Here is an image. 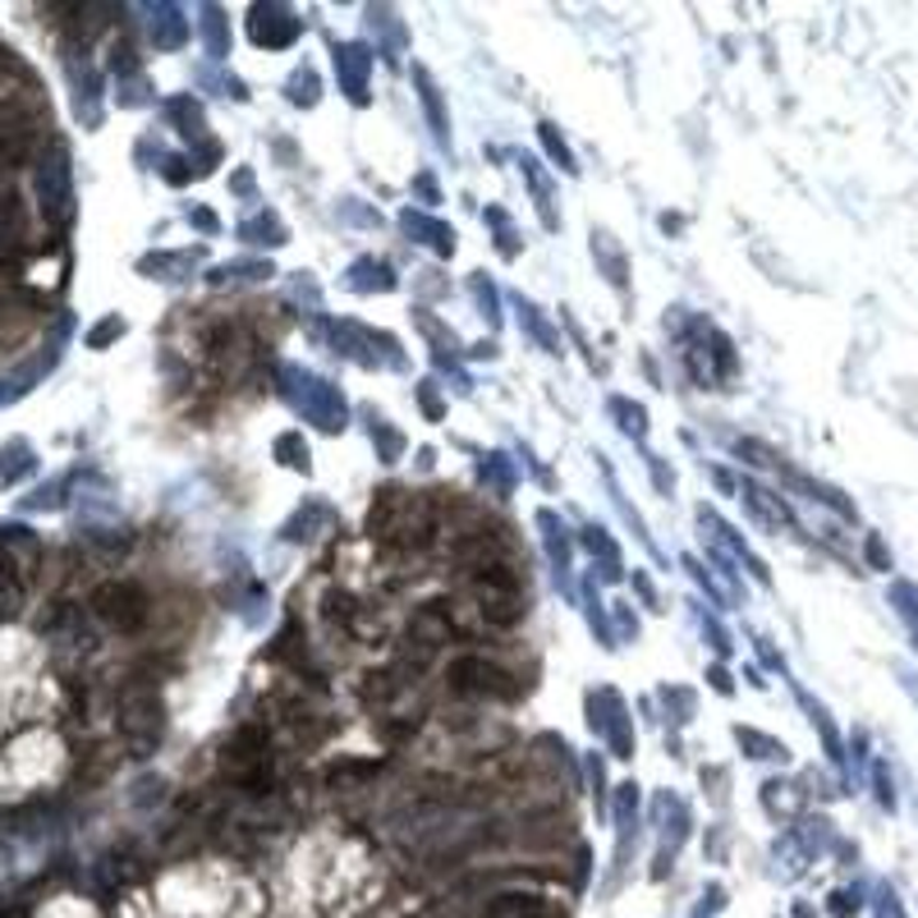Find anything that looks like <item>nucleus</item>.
Instances as JSON below:
<instances>
[{"label": "nucleus", "instance_id": "aec40b11", "mask_svg": "<svg viewBox=\"0 0 918 918\" xmlns=\"http://www.w3.org/2000/svg\"><path fill=\"white\" fill-rule=\"evenodd\" d=\"M239 235L249 239V243H285V226H281V220H276L272 212L258 216V220H249V226H243Z\"/></svg>", "mask_w": 918, "mask_h": 918}, {"label": "nucleus", "instance_id": "f257e3e1", "mask_svg": "<svg viewBox=\"0 0 918 918\" xmlns=\"http://www.w3.org/2000/svg\"><path fill=\"white\" fill-rule=\"evenodd\" d=\"M368 533L382 537L386 547H400V551H422L432 543V505L422 497H409V491L400 487H386L377 491V505L368 510Z\"/></svg>", "mask_w": 918, "mask_h": 918}, {"label": "nucleus", "instance_id": "473e14b6", "mask_svg": "<svg viewBox=\"0 0 918 918\" xmlns=\"http://www.w3.org/2000/svg\"><path fill=\"white\" fill-rule=\"evenodd\" d=\"M193 220H198L203 230H216V216H212V212H193Z\"/></svg>", "mask_w": 918, "mask_h": 918}, {"label": "nucleus", "instance_id": "7ed1b4c3", "mask_svg": "<svg viewBox=\"0 0 918 918\" xmlns=\"http://www.w3.org/2000/svg\"><path fill=\"white\" fill-rule=\"evenodd\" d=\"M474 597L491 624H514L528 607H524V584L505 561H491L474 570Z\"/></svg>", "mask_w": 918, "mask_h": 918}, {"label": "nucleus", "instance_id": "5701e85b", "mask_svg": "<svg viewBox=\"0 0 918 918\" xmlns=\"http://www.w3.org/2000/svg\"><path fill=\"white\" fill-rule=\"evenodd\" d=\"M537 133H543V143H547V152L561 162V170L565 175H579V166H574V156H570V147H565V139L556 133V124H537Z\"/></svg>", "mask_w": 918, "mask_h": 918}, {"label": "nucleus", "instance_id": "f03ea898", "mask_svg": "<svg viewBox=\"0 0 918 918\" xmlns=\"http://www.w3.org/2000/svg\"><path fill=\"white\" fill-rule=\"evenodd\" d=\"M120 730H124V740L139 753L156 749V740H162V730H166V707H162L156 684H147V680L124 684V693H120Z\"/></svg>", "mask_w": 918, "mask_h": 918}, {"label": "nucleus", "instance_id": "20e7f679", "mask_svg": "<svg viewBox=\"0 0 918 918\" xmlns=\"http://www.w3.org/2000/svg\"><path fill=\"white\" fill-rule=\"evenodd\" d=\"M445 684H451V693H460V699H514V693H520L510 670H501L487 657H455Z\"/></svg>", "mask_w": 918, "mask_h": 918}, {"label": "nucleus", "instance_id": "0eeeda50", "mask_svg": "<svg viewBox=\"0 0 918 918\" xmlns=\"http://www.w3.org/2000/svg\"><path fill=\"white\" fill-rule=\"evenodd\" d=\"M220 772H226L230 780H239V786L258 790L266 780V735L258 726H243L226 744V753H220Z\"/></svg>", "mask_w": 918, "mask_h": 918}, {"label": "nucleus", "instance_id": "9d476101", "mask_svg": "<svg viewBox=\"0 0 918 918\" xmlns=\"http://www.w3.org/2000/svg\"><path fill=\"white\" fill-rule=\"evenodd\" d=\"M51 368H56V354H51V358H41V363L33 358V363L14 368L10 377H0V409H5V405H14V400H24V395H28V391L41 382V377L51 372Z\"/></svg>", "mask_w": 918, "mask_h": 918}, {"label": "nucleus", "instance_id": "2eb2a0df", "mask_svg": "<svg viewBox=\"0 0 918 918\" xmlns=\"http://www.w3.org/2000/svg\"><path fill=\"white\" fill-rule=\"evenodd\" d=\"M744 501H749V510H753L763 524H776V528H780V524H790V510L780 505V501L772 497V491L758 487V482H744Z\"/></svg>", "mask_w": 918, "mask_h": 918}, {"label": "nucleus", "instance_id": "a878e982", "mask_svg": "<svg viewBox=\"0 0 918 918\" xmlns=\"http://www.w3.org/2000/svg\"><path fill=\"white\" fill-rule=\"evenodd\" d=\"M289 102H295V106H312V102H318V74L299 70L295 79H289Z\"/></svg>", "mask_w": 918, "mask_h": 918}, {"label": "nucleus", "instance_id": "6ab92c4d", "mask_svg": "<svg viewBox=\"0 0 918 918\" xmlns=\"http://www.w3.org/2000/svg\"><path fill=\"white\" fill-rule=\"evenodd\" d=\"M414 79H418V87H422V106H428V116H432V124H437V139H441V143H451V133H445V116H441L437 83L428 79V70H414Z\"/></svg>", "mask_w": 918, "mask_h": 918}, {"label": "nucleus", "instance_id": "a211bd4d", "mask_svg": "<svg viewBox=\"0 0 918 918\" xmlns=\"http://www.w3.org/2000/svg\"><path fill=\"white\" fill-rule=\"evenodd\" d=\"M166 116L179 124V133H184V139H198V133H203V106H198L193 97H175V102L166 106Z\"/></svg>", "mask_w": 918, "mask_h": 918}, {"label": "nucleus", "instance_id": "4be33fe9", "mask_svg": "<svg viewBox=\"0 0 918 918\" xmlns=\"http://www.w3.org/2000/svg\"><path fill=\"white\" fill-rule=\"evenodd\" d=\"M19 601H24V588H19V579L14 570L0 561V616H14L19 611Z\"/></svg>", "mask_w": 918, "mask_h": 918}, {"label": "nucleus", "instance_id": "9b49d317", "mask_svg": "<svg viewBox=\"0 0 918 918\" xmlns=\"http://www.w3.org/2000/svg\"><path fill=\"white\" fill-rule=\"evenodd\" d=\"M28 474H37V455L24 437H14L0 445V482H24Z\"/></svg>", "mask_w": 918, "mask_h": 918}, {"label": "nucleus", "instance_id": "dca6fc26", "mask_svg": "<svg viewBox=\"0 0 918 918\" xmlns=\"http://www.w3.org/2000/svg\"><path fill=\"white\" fill-rule=\"evenodd\" d=\"M487 918H547V909L537 895H501V901H491Z\"/></svg>", "mask_w": 918, "mask_h": 918}, {"label": "nucleus", "instance_id": "393cba45", "mask_svg": "<svg viewBox=\"0 0 918 918\" xmlns=\"http://www.w3.org/2000/svg\"><path fill=\"white\" fill-rule=\"evenodd\" d=\"M203 37H207V51L212 56H226V24H220V10H203Z\"/></svg>", "mask_w": 918, "mask_h": 918}, {"label": "nucleus", "instance_id": "f3484780", "mask_svg": "<svg viewBox=\"0 0 918 918\" xmlns=\"http://www.w3.org/2000/svg\"><path fill=\"white\" fill-rule=\"evenodd\" d=\"M354 281V289H395V272L386 262H372V258H363V262H354V272H349Z\"/></svg>", "mask_w": 918, "mask_h": 918}, {"label": "nucleus", "instance_id": "412c9836", "mask_svg": "<svg viewBox=\"0 0 918 918\" xmlns=\"http://www.w3.org/2000/svg\"><path fill=\"white\" fill-rule=\"evenodd\" d=\"M735 740H740L744 749H753V758H786L790 749L786 744H776V740H767V735H758V730H735Z\"/></svg>", "mask_w": 918, "mask_h": 918}, {"label": "nucleus", "instance_id": "2f4dec72", "mask_svg": "<svg viewBox=\"0 0 918 918\" xmlns=\"http://www.w3.org/2000/svg\"><path fill=\"white\" fill-rule=\"evenodd\" d=\"M422 405H428V414H432V418L441 414V405H437V395H432V382H422Z\"/></svg>", "mask_w": 918, "mask_h": 918}, {"label": "nucleus", "instance_id": "6e6552de", "mask_svg": "<svg viewBox=\"0 0 918 918\" xmlns=\"http://www.w3.org/2000/svg\"><path fill=\"white\" fill-rule=\"evenodd\" d=\"M37 143V120L24 106H0V166H24Z\"/></svg>", "mask_w": 918, "mask_h": 918}, {"label": "nucleus", "instance_id": "ddd939ff", "mask_svg": "<svg viewBox=\"0 0 918 918\" xmlns=\"http://www.w3.org/2000/svg\"><path fill=\"white\" fill-rule=\"evenodd\" d=\"M400 220H405V230H409V235H418L422 243H432L437 253H455V230H445L441 220L422 216V212H405Z\"/></svg>", "mask_w": 918, "mask_h": 918}, {"label": "nucleus", "instance_id": "7c9ffc66", "mask_svg": "<svg viewBox=\"0 0 918 918\" xmlns=\"http://www.w3.org/2000/svg\"><path fill=\"white\" fill-rule=\"evenodd\" d=\"M0 543H14V547H37V537L24 528V524H0Z\"/></svg>", "mask_w": 918, "mask_h": 918}, {"label": "nucleus", "instance_id": "b1692460", "mask_svg": "<svg viewBox=\"0 0 918 918\" xmlns=\"http://www.w3.org/2000/svg\"><path fill=\"white\" fill-rule=\"evenodd\" d=\"M611 414H616V418H624L620 428L630 432V437H643V432H647V414H643L639 405H630V400H611Z\"/></svg>", "mask_w": 918, "mask_h": 918}, {"label": "nucleus", "instance_id": "cd10ccee", "mask_svg": "<svg viewBox=\"0 0 918 918\" xmlns=\"http://www.w3.org/2000/svg\"><path fill=\"white\" fill-rule=\"evenodd\" d=\"M230 276H239V281H262V276H272V266H266V262H235V266H220L212 281H230Z\"/></svg>", "mask_w": 918, "mask_h": 918}, {"label": "nucleus", "instance_id": "c85d7f7f", "mask_svg": "<svg viewBox=\"0 0 918 918\" xmlns=\"http://www.w3.org/2000/svg\"><path fill=\"white\" fill-rule=\"evenodd\" d=\"M276 451L285 455V464H289V468H303V474H308V445H303L295 432L281 437V441H276Z\"/></svg>", "mask_w": 918, "mask_h": 918}, {"label": "nucleus", "instance_id": "c756f323", "mask_svg": "<svg viewBox=\"0 0 918 918\" xmlns=\"http://www.w3.org/2000/svg\"><path fill=\"white\" fill-rule=\"evenodd\" d=\"M60 505V482H47L33 497H24V510H56Z\"/></svg>", "mask_w": 918, "mask_h": 918}, {"label": "nucleus", "instance_id": "1a4fd4ad", "mask_svg": "<svg viewBox=\"0 0 918 918\" xmlns=\"http://www.w3.org/2000/svg\"><path fill=\"white\" fill-rule=\"evenodd\" d=\"M249 33H253L258 47H289V41L299 37V19L285 5H253Z\"/></svg>", "mask_w": 918, "mask_h": 918}, {"label": "nucleus", "instance_id": "bb28decb", "mask_svg": "<svg viewBox=\"0 0 918 918\" xmlns=\"http://www.w3.org/2000/svg\"><path fill=\"white\" fill-rule=\"evenodd\" d=\"M124 335V318L116 312V318H106V322H97L93 331H87V349H106L110 341H120Z\"/></svg>", "mask_w": 918, "mask_h": 918}, {"label": "nucleus", "instance_id": "4468645a", "mask_svg": "<svg viewBox=\"0 0 918 918\" xmlns=\"http://www.w3.org/2000/svg\"><path fill=\"white\" fill-rule=\"evenodd\" d=\"M147 14H152V41H156V47L170 51V47H179V41H184L189 28H184V19H179L175 5H152Z\"/></svg>", "mask_w": 918, "mask_h": 918}, {"label": "nucleus", "instance_id": "39448f33", "mask_svg": "<svg viewBox=\"0 0 918 918\" xmlns=\"http://www.w3.org/2000/svg\"><path fill=\"white\" fill-rule=\"evenodd\" d=\"M37 203H41V216L56 220V226H64L74 216V179H70L64 147H51L47 162H37Z\"/></svg>", "mask_w": 918, "mask_h": 918}, {"label": "nucleus", "instance_id": "f8f14e48", "mask_svg": "<svg viewBox=\"0 0 918 918\" xmlns=\"http://www.w3.org/2000/svg\"><path fill=\"white\" fill-rule=\"evenodd\" d=\"M368 51L363 47H335V70H341V79H345V87H349V97L354 102H363V74H368Z\"/></svg>", "mask_w": 918, "mask_h": 918}, {"label": "nucleus", "instance_id": "423d86ee", "mask_svg": "<svg viewBox=\"0 0 918 918\" xmlns=\"http://www.w3.org/2000/svg\"><path fill=\"white\" fill-rule=\"evenodd\" d=\"M93 611L97 620H106L110 630H120V634H133V630H143L147 624V593L139 584H102L93 593Z\"/></svg>", "mask_w": 918, "mask_h": 918}]
</instances>
